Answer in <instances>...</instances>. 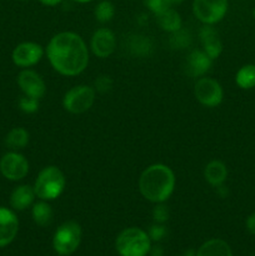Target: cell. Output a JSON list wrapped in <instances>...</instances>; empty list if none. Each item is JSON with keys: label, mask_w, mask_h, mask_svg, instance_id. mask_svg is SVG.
<instances>
[{"label": "cell", "mask_w": 255, "mask_h": 256, "mask_svg": "<svg viewBox=\"0 0 255 256\" xmlns=\"http://www.w3.org/2000/svg\"><path fill=\"white\" fill-rule=\"evenodd\" d=\"M52 69L64 76L80 75L89 64V49L84 39L72 32H62L49 40L45 49Z\"/></svg>", "instance_id": "1"}, {"label": "cell", "mask_w": 255, "mask_h": 256, "mask_svg": "<svg viewBox=\"0 0 255 256\" xmlns=\"http://www.w3.org/2000/svg\"><path fill=\"white\" fill-rule=\"evenodd\" d=\"M175 174L165 164H152L142 172L138 182L139 192L148 202L160 204L172 195L175 189Z\"/></svg>", "instance_id": "2"}, {"label": "cell", "mask_w": 255, "mask_h": 256, "mask_svg": "<svg viewBox=\"0 0 255 256\" xmlns=\"http://www.w3.org/2000/svg\"><path fill=\"white\" fill-rule=\"evenodd\" d=\"M66 179L62 170L55 165H49L40 170L34 182V192L38 199L52 202L64 192Z\"/></svg>", "instance_id": "3"}, {"label": "cell", "mask_w": 255, "mask_h": 256, "mask_svg": "<svg viewBox=\"0 0 255 256\" xmlns=\"http://www.w3.org/2000/svg\"><path fill=\"white\" fill-rule=\"evenodd\" d=\"M115 249L120 256H148L152 249V240L145 230L135 226L126 228L116 236Z\"/></svg>", "instance_id": "4"}, {"label": "cell", "mask_w": 255, "mask_h": 256, "mask_svg": "<svg viewBox=\"0 0 255 256\" xmlns=\"http://www.w3.org/2000/svg\"><path fill=\"white\" fill-rule=\"evenodd\" d=\"M82 226L76 222H65L55 230L52 248L58 255L69 256L75 252L82 242Z\"/></svg>", "instance_id": "5"}, {"label": "cell", "mask_w": 255, "mask_h": 256, "mask_svg": "<svg viewBox=\"0 0 255 256\" xmlns=\"http://www.w3.org/2000/svg\"><path fill=\"white\" fill-rule=\"evenodd\" d=\"M96 92L89 85H76L65 92L62 106L72 114H82L94 105Z\"/></svg>", "instance_id": "6"}, {"label": "cell", "mask_w": 255, "mask_h": 256, "mask_svg": "<svg viewBox=\"0 0 255 256\" xmlns=\"http://www.w3.org/2000/svg\"><path fill=\"white\" fill-rule=\"evenodd\" d=\"M228 0H192V14L204 25H214L225 18Z\"/></svg>", "instance_id": "7"}, {"label": "cell", "mask_w": 255, "mask_h": 256, "mask_svg": "<svg viewBox=\"0 0 255 256\" xmlns=\"http://www.w3.org/2000/svg\"><path fill=\"white\" fill-rule=\"evenodd\" d=\"M194 95L198 102L206 108H215L222 104L224 90L222 84L212 78L202 76L194 85Z\"/></svg>", "instance_id": "8"}, {"label": "cell", "mask_w": 255, "mask_h": 256, "mask_svg": "<svg viewBox=\"0 0 255 256\" xmlns=\"http://www.w3.org/2000/svg\"><path fill=\"white\" fill-rule=\"evenodd\" d=\"M0 172L12 182L24 179L29 172V162L24 155L16 152H6L0 160Z\"/></svg>", "instance_id": "9"}, {"label": "cell", "mask_w": 255, "mask_h": 256, "mask_svg": "<svg viewBox=\"0 0 255 256\" xmlns=\"http://www.w3.org/2000/svg\"><path fill=\"white\" fill-rule=\"evenodd\" d=\"M45 54L44 48L38 42H25L18 45L12 52V62L19 68H30L36 65Z\"/></svg>", "instance_id": "10"}, {"label": "cell", "mask_w": 255, "mask_h": 256, "mask_svg": "<svg viewBox=\"0 0 255 256\" xmlns=\"http://www.w3.org/2000/svg\"><path fill=\"white\" fill-rule=\"evenodd\" d=\"M18 85L25 96L40 100L46 92V84L42 75L32 69H24L18 75Z\"/></svg>", "instance_id": "11"}, {"label": "cell", "mask_w": 255, "mask_h": 256, "mask_svg": "<svg viewBox=\"0 0 255 256\" xmlns=\"http://www.w3.org/2000/svg\"><path fill=\"white\" fill-rule=\"evenodd\" d=\"M116 48V38L115 34L108 28H99L95 30L90 39V49L95 56L100 59L110 56Z\"/></svg>", "instance_id": "12"}, {"label": "cell", "mask_w": 255, "mask_h": 256, "mask_svg": "<svg viewBox=\"0 0 255 256\" xmlns=\"http://www.w3.org/2000/svg\"><path fill=\"white\" fill-rule=\"evenodd\" d=\"M19 232V220L14 212L0 208V248L12 244Z\"/></svg>", "instance_id": "13"}, {"label": "cell", "mask_w": 255, "mask_h": 256, "mask_svg": "<svg viewBox=\"0 0 255 256\" xmlns=\"http://www.w3.org/2000/svg\"><path fill=\"white\" fill-rule=\"evenodd\" d=\"M214 60L208 56L204 50H192L185 60V72L192 78L205 76Z\"/></svg>", "instance_id": "14"}, {"label": "cell", "mask_w": 255, "mask_h": 256, "mask_svg": "<svg viewBox=\"0 0 255 256\" xmlns=\"http://www.w3.org/2000/svg\"><path fill=\"white\" fill-rule=\"evenodd\" d=\"M199 36L202 45V50L206 52L208 56L212 60L219 58L222 52V42L214 26L212 25H202Z\"/></svg>", "instance_id": "15"}, {"label": "cell", "mask_w": 255, "mask_h": 256, "mask_svg": "<svg viewBox=\"0 0 255 256\" xmlns=\"http://www.w3.org/2000/svg\"><path fill=\"white\" fill-rule=\"evenodd\" d=\"M35 198L36 195H35L34 188L30 185H19L10 195V206L14 210L22 212L32 206Z\"/></svg>", "instance_id": "16"}, {"label": "cell", "mask_w": 255, "mask_h": 256, "mask_svg": "<svg viewBox=\"0 0 255 256\" xmlns=\"http://www.w3.org/2000/svg\"><path fill=\"white\" fill-rule=\"evenodd\" d=\"M228 168L220 160H212L204 169V178L212 186L219 188L224 185L228 179Z\"/></svg>", "instance_id": "17"}, {"label": "cell", "mask_w": 255, "mask_h": 256, "mask_svg": "<svg viewBox=\"0 0 255 256\" xmlns=\"http://www.w3.org/2000/svg\"><path fill=\"white\" fill-rule=\"evenodd\" d=\"M195 256H232V250L225 240L215 238L205 242L196 250Z\"/></svg>", "instance_id": "18"}, {"label": "cell", "mask_w": 255, "mask_h": 256, "mask_svg": "<svg viewBox=\"0 0 255 256\" xmlns=\"http://www.w3.org/2000/svg\"><path fill=\"white\" fill-rule=\"evenodd\" d=\"M156 16V22L164 32H175L182 29V18L180 14L174 9V8H168L164 12H159L155 15Z\"/></svg>", "instance_id": "19"}, {"label": "cell", "mask_w": 255, "mask_h": 256, "mask_svg": "<svg viewBox=\"0 0 255 256\" xmlns=\"http://www.w3.org/2000/svg\"><path fill=\"white\" fill-rule=\"evenodd\" d=\"M32 216L38 226H49L52 222V218H54V212H52V205L49 204V202H45V200H40V202H35L32 205Z\"/></svg>", "instance_id": "20"}, {"label": "cell", "mask_w": 255, "mask_h": 256, "mask_svg": "<svg viewBox=\"0 0 255 256\" xmlns=\"http://www.w3.org/2000/svg\"><path fill=\"white\" fill-rule=\"evenodd\" d=\"M235 82L242 90L255 88V64L242 65L235 75Z\"/></svg>", "instance_id": "21"}, {"label": "cell", "mask_w": 255, "mask_h": 256, "mask_svg": "<svg viewBox=\"0 0 255 256\" xmlns=\"http://www.w3.org/2000/svg\"><path fill=\"white\" fill-rule=\"evenodd\" d=\"M28 142H29V132L24 128H15L10 130L5 138V144L12 150L24 149Z\"/></svg>", "instance_id": "22"}, {"label": "cell", "mask_w": 255, "mask_h": 256, "mask_svg": "<svg viewBox=\"0 0 255 256\" xmlns=\"http://www.w3.org/2000/svg\"><path fill=\"white\" fill-rule=\"evenodd\" d=\"M115 6L110 0H102L94 9V16L99 22H108L114 18Z\"/></svg>", "instance_id": "23"}, {"label": "cell", "mask_w": 255, "mask_h": 256, "mask_svg": "<svg viewBox=\"0 0 255 256\" xmlns=\"http://www.w3.org/2000/svg\"><path fill=\"white\" fill-rule=\"evenodd\" d=\"M19 108L25 114H32V112H38V109H39V100L24 95L19 99Z\"/></svg>", "instance_id": "24"}, {"label": "cell", "mask_w": 255, "mask_h": 256, "mask_svg": "<svg viewBox=\"0 0 255 256\" xmlns=\"http://www.w3.org/2000/svg\"><path fill=\"white\" fill-rule=\"evenodd\" d=\"M148 235H149L150 240L152 242H160L165 238L166 235V228H165L164 224H159V222H155L154 225H152L148 232Z\"/></svg>", "instance_id": "25"}, {"label": "cell", "mask_w": 255, "mask_h": 256, "mask_svg": "<svg viewBox=\"0 0 255 256\" xmlns=\"http://www.w3.org/2000/svg\"><path fill=\"white\" fill-rule=\"evenodd\" d=\"M152 219L155 222H159V224H164L165 222H168L169 219V210L165 206L164 202H160L156 204V206L152 210Z\"/></svg>", "instance_id": "26"}, {"label": "cell", "mask_w": 255, "mask_h": 256, "mask_svg": "<svg viewBox=\"0 0 255 256\" xmlns=\"http://www.w3.org/2000/svg\"><path fill=\"white\" fill-rule=\"evenodd\" d=\"M144 5L150 10V12H154L155 15L164 12L168 8H172L168 4L166 0H144Z\"/></svg>", "instance_id": "27"}, {"label": "cell", "mask_w": 255, "mask_h": 256, "mask_svg": "<svg viewBox=\"0 0 255 256\" xmlns=\"http://www.w3.org/2000/svg\"><path fill=\"white\" fill-rule=\"evenodd\" d=\"M190 38H186V32H182V29L178 30V32H172V45L178 49H182L184 46H186V44H189Z\"/></svg>", "instance_id": "28"}, {"label": "cell", "mask_w": 255, "mask_h": 256, "mask_svg": "<svg viewBox=\"0 0 255 256\" xmlns=\"http://www.w3.org/2000/svg\"><path fill=\"white\" fill-rule=\"evenodd\" d=\"M112 80L110 79L109 76H99L96 80H95L94 89L95 92H106L112 89Z\"/></svg>", "instance_id": "29"}, {"label": "cell", "mask_w": 255, "mask_h": 256, "mask_svg": "<svg viewBox=\"0 0 255 256\" xmlns=\"http://www.w3.org/2000/svg\"><path fill=\"white\" fill-rule=\"evenodd\" d=\"M245 226H246V230L252 235L255 236V212L250 214L249 216L246 218V222H245Z\"/></svg>", "instance_id": "30"}, {"label": "cell", "mask_w": 255, "mask_h": 256, "mask_svg": "<svg viewBox=\"0 0 255 256\" xmlns=\"http://www.w3.org/2000/svg\"><path fill=\"white\" fill-rule=\"evenodd\" d=\"M39 2H42V5H45V6H56V5H59L62 0H39Z\"/></svg>", "instance_id": "31"}, {"label": "cell", "mask_w": 255, "mask_h": 256, "mask_svg": "<svg viewBox=\"0 0 255 256\" xmlns=\"http://www.w3.org/2000/svg\"><path fill=\"white\" fill-rule=\"evenodd\" d=\"M150 255L152 256H162V249L160 246H152V249H150Z\"/></svg>", "instance_id": "32"}, {"label": "cell", "mask_w": 255, "mask_h": 256, "mask_svg": "<svg viewBox=\"0 0 255 256\" xmlns=\"http://www.w3.org/2000/svg\"><path fill=\"white\" fill-rule=\"evenodd\" d=\"M168 4L170 5V6H174V5H179L182 4V2H185V0H166Z\"/></svg>", "instance_id": "33"}, {"label": "cell", "mask_w": 255, "mask_h": 256, "mask_svg": "<svg viewBox=\"0 0 255 256\" xmlns=\"http://www.w3.org/2000/svg\"><path fill=\"white\" fill-rule=\"evenodd\" d=\"M74 2H79V4H86V2H94V0H74Z\"/></svg>", "instance_id": "34"}, {"label": "cell", "mask_w": 255, "mask_h": 256, "mask_svg": "<svg viewBox=\"0 0 255 256\" xmlns=\"http://www.w3.org/2000/svg\"><path fill=\"white\" fill-rule=\"evenodd\" d=\"M182 256H195V252H189V254H185V255H182Z\"/></svg>", "instance_id": "35"}, {"label": "cell", "mask_w": 255, "mask_h": 256, "mask_svg": "<svg viewBox=\"0 0 255 256\" xmlns=\"http://www.w3.org/2000/svg\"><path fill=\"white\" fill-rule=\"evenodd\" d=\"M22 2H28V0H22Z\"/></svg>", "instance_id": "36"}, {"label": "cell", "mask_w": 255, "mask_h": 256, "mask_svg": "<svg viewBox=\"0 0 255 256\" xmlns=\"http://www.w3.org/2000/svg\"><path fill=\"white\" fill-rule=\"evenodd\" d=\"M59 256H62V255H59Z\"/></svg>", "instance_id": "37"}]
</instances>
